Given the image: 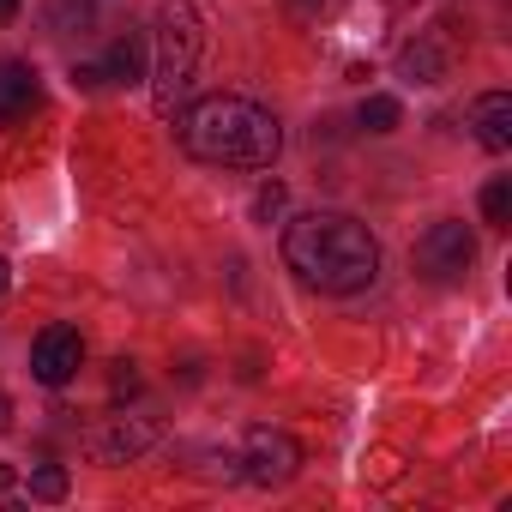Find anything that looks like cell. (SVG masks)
<instances>
[{
    "label": "cell",
    "mask_w": 512,
    "mask_h": 512,
    "mask_svg": "<svg viewBox=\"0 0 512 512\" xmlns=\"http://www.w3.org/2000/svg\"><path fill=\"white\" fill-rule=\"evenodd\" d=\"M284 260L308 290L356 296L380 278V241L368 235V223L344 211H308L284 229Z\"/></svg>",
    "instance_id": "6da1fadb"
},
{
    "label": "cell",
    "mask_w": 512,
    "mask_h": 512,
    "mask_svg": "<svg viewBox=\"0 0 512 512\" xmlns=\"http://www.w3.org/2000/svg\"><path fill=\"white\" fill-rule=\"evenodd\" d=\"M181 133V151L199 157V163H223V169H272L278 151H284V133L272 121V109L260 103H247V97H199L181 109L175 121Z\"/></svg>",
    "instance_id": "7a4b0ae2"
},
{
    "label": "cell",
    "mask_w": 512,
    "mask_h": 512,
    "mask_svg": "<svg viewBox=\"0 0 512 512\" xmlns=\"http://www.w3.org/2000/svg\"><path fill=\"white\" fill-rule=\"evenodd\" d=\"M205 55V19L187 0H169L157 13V115H175V103L193 85V67Z\"/></svg>",
    "instance_id": "3957f363"
},
{
    "label": "cell",
    "mask_w": 512,
    "mask_h": 512,
    "mask_svg": "<svg viewBox=\"0 0 512 512\" xmlns=\"http://www.w3.org/2000/svg\"><path fill=\"white\" fill-rule=\"evenodd\" d=\"M296 470H302V446H296L284 428H247V440H241V476H247V482L284 488Z\"/></svg>",
    "instance_id": "277c9868"
},
{
    "label": "cell",
    "mask_w": 512,
    "mask_h": 512,
    "mask_svg": "<svg viewBox=\"0 0 512 512\" xmlns=\"http://www.w3.org/2000/svg\"><path fill=\"white\" fill-rule=\"evenodd\" d=\"M470 266H476V241H470L464 223H434V229L416 241V272L434 278V284H452V278H464Z\"/></svg>",
    "instance_id": "5b68a950"
},
{
    "label": "cell",
    "mask_w": 512,
    "mask_h": 512,
    "mask_svg": "<svg viewBox=\"0 0 512 512\" xmlns=\"http://www.w3.org/2000/svg\"><path fill=\"white\" fill-rule=\"evenodd\" d=\"M79 362H85V338H79L73 326L37 332V344H31V374H37L43 386H67V380L79 374Z\"/></svg>",
    "instance_id": "8992f818"
},
{
    "label": "cell",
    "mask_w": 512,
    "mask_h": 512,
    "mask_svg": "<svg viewBox=\"0 0 512 512\" xmlns=\"http://www.w3.org/2000/svg\"><path fill=\"white\" fill-rule=\"evenodd\" d=\"M43 109V79L31 61H0V127H19Z\"/></svg>",
    "instance_id": "52a82bcc"
},
{
    "label": "cell",
    "mask_w": 512,
    "mask_h": 512,
    "mask_svg": "<svg viewBox=\"0 0 512 512\" xmlns=\"http://www.w3.org/2000/svg\"><path fill=\"white\" fill-rule=\"evenodd\" d=\"M151 446V422L145 416H115L97 440H91V452L103 458V464H127V458H139Z\"/></svg>",
    "instance_id": "ba28073f"
},
{
    "label": "cell",
    "mask_w": 512,
    "mask_h": 512,
    "mask_svg": "<svg viewBox=\"0 0 512 512\" xmlns=\"http://www.w3.org/2000/svg\"><path fill=\"white\" fill-rule=\"evenodd\" d=\"M470 121H476V139H482V151H512V97H506V91H488V97H476Z\"/></svg>",
    "instance_id": "9c48e42d"
},
{
    "label": "cell",
    "mask_w": 512,
    "mask_h": 512,
    "mask_svg": "<svg viewBox=\"0 0 512 512\" xmlns=\"http://www.w3.org/2000/svg\"><path fill=\"white\" fill-rule=\"evenodd\" d=\"M103 79H109V85H139V79H145V37H139V31H121V37L109 43Z\"/></svg>",
    "instance_id": "30bf717a"
},
{
    "label": "cell",
    "mask_w": 512,
    "mask_h": 512,
    "mask_svg": "<svg viewBox=\"0 0 512 512\" xmlns=\"http://www.w3.org/2000/svg\"><path fill=\"white\" fill-rule=\"evenodd\" d=\"M398 73H404L410 85H440V79H446V49H440V37H416V43L398 55Z\"/></svg>",
    "instance_id": "8fae6325"
},
{
    "label": "cell",
    "mask_w": 512,
    "mask_h": 512,
    "mask_svg": "<svg viewBox=\"0 0 512 512\" xmlns=\"http://www.w3.org/2000/svg\"><path fill=\"white\" fill-rule=\"evenodd\" d=\"M482 223L488 229H512V175H494L482 187Z\"/></svg>",
    "instance_id": "7c38bea8"
},
{
    "label": "cell",
    "mask_w": 512,
    "mask_h": 512,
    "mask_svg": "<svg viewBox=\"0 0 512 512\" xmlns=\"http://www.w3.org/2000/svg\"><path fill=\"white\" fill-rule=\"evenodd\" d=\"M356 121H362L368 133H398V121H404V109H398V97H368Z\"/></svg>",
    "instance_id": "4fadbf2b"
},
{
    "label": "cell",
    "mask_w": 512,
    "mask_h": 512,
    "mask_svg": "<svg viewBox=\"0 0 512 512\" xmlns=\"http://www.w3.org/2000/svg\"><path fill=\"white\" fill-rule=\"evenodd\" d=\"M31 494H37V500H67V470H61V464L31 470Z\"/></svg>",
    "instance_id": "5bb4252c"
},
{
    "label": "cell",
    "mask_w": 512,
    "mask_h": 512,
    "mask_svg": "<svg viewBox=\"0 0 512 512\" xmlns=\"http://www.w3.org/2000/svg\"><path fill=\"white\" fill-rule=\"evenodd\" d=\"M284 181H272V187H260V193H253V217H260V223H278L284 217Z\"/></svg>",
    "instance_id": "9a60e30c"
},
{
    "label": "cell",
    "mask_w": 512,
    "mask_h": 512,
    "mask_svg": "<svg viewBox=\"0 0 512 512\" xmlns=\"http://www.w3.org/2000/svg\"><path fill=\"white\" fill-rule=\"evenodd\" d=\"M73 85H85V91H97V85H109V79H103V67H73Z\"/></svg>",
    "instance_id": "2e32d148"
},
{
    "label": "cell",
    "mask_w": 512,
    "mask_h": 512,
    "mask_svg": "<svg viewBox=\"0 0 512 512\" xmlns=\"http://www.w3.org/2000/svg\"><path fill=\"white\" fill-rule=\"evenodd\" d=\"M410 7H416V0H374L380 19H398V13H410Z\"/></svg>",
    "instance_id": "e0dca14e"
},
{
    "label": "cell",
    "mask_w": 512,
    "mask_h": 512,
    "mask_svg": "<svg viewBox=\"0 0 512 512\" xmlns=\"http://www.w3.org/2000/svg\"><path fill=\"white\" fill-rule=\"evenodd\" d=\"M7 488H13V464H7V458H0V494H7Z\"/></svg>",
    "instance_id": "ac0fdd59"
},
{
    "label": "cell",
    "mask_w": 512,
    "mask_h": 512,
    "mask_svg": "<svg viewBox=\"0 0 512 512\" xmlns=\"http://www.w3.org/2000/svg\"><path fill=\"white\" fill-rule=\"evenodd\" d=\"M7 428H13V404H7V398H0V434H7Z\"/></svg>",
    "instance_id": "d6986e66"
},
{
    "label": "cell",
    "mask_w": 512,
    "mask_h": 512,
    "mask_svg": "<svg viewBox=\"0 0 512 512\" xmlns=\"http://www.w3.org/2000/svg\"><path fill=\"white\" fill-rule=\"evenodd\" d=\"M13 13H19V0H0V25H7Z\"/></svg>",
    "instance_id": "ffe728a7"
},
{
    "label": "cell",
    "mask_w": 512,
    "mask_h": 512,
    "mask_svg": "<svg viewBox=\"0 0 512 512\" xmlns=\"http://www.w3.org/2000/svg\"><path fill=\"white\" fill-rule=\"evenodd\" d=\"M7 284H13V266H7V260H0V296H7Z\"/></svg>",
    "instance_id": "44dd1931"
}]
</instances>
